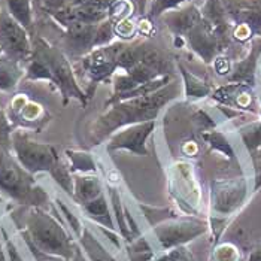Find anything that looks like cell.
I'll list each match as a JSON object with an SVG mask.
<instances>
[{"mask_svg":"<svg viewBox=\"0 0 261 261\" xmlns=\"http://www.w3.org/2000/svg\"><path fill=\"white\" fill-rule=\"evenodd\" d=\"M155 128V121H146L141 124L124 127L115 132L108 142V151L124 149L138 155H149L146 142Z\"/></svg>","mask_w":261,"mask_h":261,"instance_id":"obj_7","label":"cell"},{"mask_svg":"<svg viewBox=\"0 0 261 261\" xmlns=\"http://www.w3.org/2000/svg\"><path fill=\"white\" fill-rule=\"evenodd\" d=\"M248 261H261V248H257L255 251H252L251 255L248 257Z\"/></svg>","mask_w":261,"mask_h":261,"instance_id":"obj_28","label":"cell"},{"mask_svg":"<svg viewBox=\"0 0 261 261\" xmlns=\"http://www.w3.org/2000/svg\"><path fill=\"white\" fill-rule=\"evenodd\" d=\"M166 260H170V261H194V258L190 255V252L184 248V246H176L173 251H170L169 252V255H167V258Z\"/></svg>","mask_w":261,"mask_h":261,"instance_id":"obj_24","label":"cell"},{"mask_svg":"<svg viewBox=\"0 0 261 261\" xmlns=\"http://www.w3.org/2000/svg\"><path fill=\"white\" fill-rule=\"evenodd\" d=\"M3 251V248H2V239H0V252Z\"/></svg>","mask_w":261,"mask_h":261,"instance_id":"obj_32","label":"cell"},{"mask_svg":"<svg viewBox=\"0 0 261 261\" xmlns=\"http://www.w3.org/2000/svg\"><path fill=\"white\" fill-rule=\"evenodd\" d=\"M191 0H152L151 9H149V17L151 18H160L163 14L178 9L184 5H188Z\"/></svg>","mask_w":261,"mask_h":261,"instance_id":"obj_21","label":"cell"},{"mask_svg":"<svg viewBox=\"0 0 261 261\" xmlns=\"http://www.w3.org/2000/svg\"><path fill=\"white\" fill-rule=\"evenodd\" d=\"M243 139L246 142V145L249 146V149H255L257 146L261 145V125L252 133L249 135H243Z\"/></svg>","mask_w":261,"mask_h":261,"instance_id":"obj_25","label":"cell"},{"mask_svg":"<svg viewBox=\"0 0 261 261\" xmlns=\"http://www.w3.org/2000/svg\"><path fill=\"white\" fill-rule=\"evenodd\" d=\"M33 49L39 53L43 60L46 61L53 75V84L60 90L64 103H67L70 99H76L82 105H85L88 96L80 87L70 63L60 49L43 39L36 40V46Z\"/></svg>","mask_w":261,"mask_h":261,"instance_id":"obj_4","label":"cell"},{"mask_svg":"<svg viewBox=\"0 0 261 261\" xmlns=\"http://www.w3.org/2000/svg\"><path fill=\"white\" fill-rule=\"evenodd\" d=\"M84 207H85V211L90 214V217H93V218H96L99 222H103V224H106V225L111 227V221H109V207H108V203L105 200L103 194H100V196H99L97 199H94V200L85 203ZM111 228H112V227H111Z\"/></svg>","mask_w":261,"mask_h":261,"instance_id":"obj_18","label":"cell"},{"mask_svg":"<svg viewBox=\"0 0 261 261\" xmlns=\"http://www.w3.org/2000/svg\"><path fill=\"white\" fill-rule=\"evenodd\" d=\"M206 231V224L201 221L173 222L155 228V234L164 249L181 246L187 242L196 239Z\"/></svg>","mask_w":261,"mask_h":261,"instance_id":"obj_9","label":"cell"},{"mask_svg":"<svg viewBox=\"0 0 261 261\" xmlns=\"http://www.w3.org/2000/svg\"><path fill=\"white\" fill-rule=\"evenodd\" d=\"M0 48L5 56L20 63H29L33 56L29 30L12 18L6 9H2L0 14Z\"/></svg>","mask_w":261,"mask_h":261,"instance_id":"obj_6","label":"cell"},{"mask_svg":"<svg viewBox=\"0 0 261 261\" xmlns=\"http://www.w3.org/2000/svg\"><path fill=\"white\" fill-rule=\"evenodd\" d=\"M0 191L21 204L39 206L48 199L33 175L12 155V148L6 146H0Z\"/></svg>","mask_w":261,"mask_h":261,"instance_id":"obj_3","label":"cell"},{"mask_svg":"<svg viewBox=\"0 0 261 261\" xmlns=\"http://www.w3.org/2000/svg\"><path fill=\"white\" fill-rule=\"evenodd\" d=\"M12 152L21 166L32 175L39 172L51 173L60 163L53 146L35 142L22 130L12 133Z\"/></svg>","mask_w":261,"mask_h":261,"instance_id":"obj_5","label":"cell"},{"mask_svg":"<svg viewBox=\"0 0 261 261\" xmlns=\"http://www.w3.org/2000/svg\"><path fill=\"white\" fill-rule=\"evenodd\" d=\"M114 5V0H90L85 5H81L76 9L80 21L88 24H99L106 18H109L111 8Z\"/></svg>","mask_w":261,"mask_h":261,"instance_id":"obj_14","label":"cell"},{"mask_svg":"<svg viewBox=\"0 0 261 261\" xmlns=\"http://www.w3.org/2000/svg\"><path fill=\"white\" fill-rule=\"evenodd\" d=\"M40 2L49 12H54V11L64 8V3H66V0H40Z\"/></svg>","mask_w":261,"mask_h":261,"instance_id":"obj_27","label":"cell"},{"mask_svg":"<svg viewBox=\"0 0 261 261\" xmlns=\"http://www.w3.org/2000/svg\"><path fill=\"white\" fill-rule=\"evenodd\" d=\"M115 36V24L111 18H106L97 24L96 27V36H94V48H101L109 43Z\"/></svg>","mask_w":261,"mask_h":261,"instance_id":"obj_19","label":"cell"},{"mask_svg":"<svg viewBox=\"0 0 261 261\" xmlns=\"http://www.w3.org/2000/svg\"><path fill=\"white\" fill-rule=\"evenodd\" d=\"M160 18L175 36H187L203 20L197 6L190 3L163 14Z\"/></svg>","mask_w":261,"mask_h":261,"instance_id":"obj_11","label":"cell"},{"mask_svg":"<svg viewBox=\"0 0 261 261\" xmlns=\"http://www.w3.org/2000/svg\"><path fill=\"white\" fill-rule=\"evenodd\" d=\"M0 14H2V6H0Z\"/></svg>","mask_w":261,"mask_h":261,"instance_id":"obj_34","label":"cell"},{"mask_svg":"<svg viewBox=\"0 0 261 261\" xmlns=\"http://www.w3.org/2000/svg\"><path fill=\"white\" fill-rule=\"evenodd\" d=\"M0 261H9V260H8V255H6V254H5L3 251L0 252Z\"/></svg>","mask_w":261,"mask_h":261,"instance_id":"obj_30","label":"cell"},{"mask_svg":"<svg viewBox=\"0 0 261 261\" xmlns=\"http://www.w3.org/2000/svg\"><path fill=\"white\" fill-rule=\"evenodd\" d=\"M69 159H70V166L72 170H78L82 173H90V172H96V164L91 159L90 154L85 152H78V151H67Z\"/></svg>","mask_w":261,"mask_h":261,"instance_id":"obj_20","label":"cell"},{"mask_svg":"<svg viewBox=\"0 0 261 261\" xmlns=\"http://www.w3.org/2000/svg\"><path fill=\"white\" fill-rule=\"evenodd\" d=\"M12 127L5 114L0 111V146L12 148Z\"/></svg>","mask_w":261,"mask_h":261,"instance_id":"obj_22","label":"cell"},{"mask_svg":"<svg viewBox=\"0 0 261 261\" xmlns=\"http://www.w3.org/2000/svg\"><path fill=\"white\" fill-rule=\"evenodd\" d=\"M124 43H109L101 48H94L82 59L84 72L88 75L93 85L109 78L117 69V56Z\"/></svg>","mask_w":261,"mask_h":261,"instance_id":"obj_8","label":"cell"},{"mask_svg":"<svg viewBox=\"0 0 261 261\" xmlns=\"http://www.w3.org/2000/svg\"><path fill=\"white\" fill-rule=\"evenodd\" d=\"M6 11L12 18L20 22L27 30L33 25V6L32 0H5Z\"/></svg>","mask_w":261,"mask_h":261,"instance_id":"obj_16","label":"cell"},{"mask_svg":"<svg viewBox=\"0 0 261 261\" xmlns=\"http://www.w3.org/2000/svg\"><path fill=\"white\" fill-rule=\"evenodd\" d=\"M54 261H84L80 257H76V258H70V260H54Z\"/></svg>","mask_w":261,"mask_h":261,"instance_id":"obj_31","label":"cell"},{"mask_svg":"<svg viewBox=\"0 0 261 261\" xmlns=\"http://www.w3.org/2000/svg\"><path fill=\"white\" fill-rule=\"evenodd\" d=\"M0 201H2V197H0Z\"/></svg>","mask_w":261,"mask_h":261,"instance_id":"obj_35","label":"cell"},{"mask_svg":"<svg viewBox=\"0 0 261 261\" xmlns=\"http://www.w3.org/2000/svg\"><path fill=\"white\" fill-rule=\"evenodd\" d=\"M87 2H90V0H72V2H70V6L78 8V6H81V5H85Z\"/></svg>","mask_w":261,"mask_h":261,"instance_id":"obj_29","label":"cell"},{"mask_svg":"<svg viewBox=\"0 0 261 261\" xmlns=\"http://www.w3.org/2000/svg\"><path fill=\"white\" fill-rule=\"evenodd\" d=\"M188 43L191 49L204 61H212L218 53V38L214 29L201 20L188 35Z\"/></svg>","mask_w":261,"mask_h":261,"instance_id":"obj_12","label":"cell"},{"mask_svg":"<svg viewBox=\"0 0 261 261\" xmlns=\"http://www.w3.org/2000/svg\"><path fill=\"white\" fill-rule=\"evenodd\" d=\"M97 24L75 21L64 29V45L73 56H87L94 49Z\"/></svg>","mask_w":261,"mask_h":261,"instance_id":"obj_10","label":"cell"},{"mask_svg":"<svg viewBox=\"0 0 261 261\" xmlns=\"http://www.w3.org/2000/svg\"><path fill=\"white\" fill-rule=\"evenodd\" d=\"M24 238L38 261L70 260L75 257L73 243L64 227L38 207L27 215Z\"/></svg>","mask_w":261,"mask_h":261,"instance_id":"obj_2","label":"cell"},{"mask_svg":"<svg viewBox=\"0 0 261 261\" xmlns=\"http://www.w3.org/2000/svg\"><path fill=\"white\" fill-rule=\"evenodd\" d=\"M5 239H6L5 241V243H6V255H8L9 261H24L20 255V252L17 251V248L14 246V243L9 241L6 236H5Z\"/></svg>","mask_w":261,"mask_h":261,"instance_id":"obj_26","label":"cell"},{"mask_svg":"<svg viewBox=\"0 0 261 261\" xmlns=\"http://www.w3.org/2000/svg\"><path fill=\"white\" fill-rule=\"evenodd\" d=\"M178 69L181 72L182 80H184V87H185V96L190 99H201L206 97L211 93V88L206 82L199 80L196 75L190 73L182 64H178Z\"/></svg>","mask_w":261,"mask_h":261,"instance_id":"obj_17","label":"cell"},{"mask_svg":"<svg viewBox=\"0 0 261 261\" xmlns=\"http://www.w3.org/2000/svg\"><path fill=\"white\" fill-rule=\"evenodd\" d=\"M0 56H3V51H2V48H0Z\"/></svg>","mask_w":261,"mask_h":261,"instance_id":"obj_33","label":"cell"},{"mask_svg":"<svg viewBox=\"0 0 261 261\" xmlns=\"http://www.w3.org/2000/svg\"><path fill=\"white\" fill-rule=\"evenodd\" d=\"M25 76L22 63L12 60L8 56H0V91H12Z\"/></svg>","mask_w":261,"mask_h":261,"instance_id":"obj_13","label":"cell"},{"mask_svg":"<svg viewBox=\"0 0 261 261\" xmlns=\"http://www.w3.org/2000/svg\"><path fill=\"white\" fill-rule=\"evenodd\" d=\"M73 193H75V197L84 204L97 199L101 194V185L99 178L88 176V175L76 176L73 179Z\"/></svg>","mask_w":261,"mask_h":261,"instance_id":"obj_15","label":"cell"},{"mask_svg":"<svg viewBox=\"0 0 261 261\" xmlns=\"http://www.w3.org/2000/svg\"><path fill=\"white\" fill-rule=\"evenodd\" d=\"M178 93L179 85L169 84L148 96L125 99L111 105V108L105 114H101L94 122L91 128V141L99 143L124 127L146 121H155L161 109L169 101L173 100L178 96Z\"/></svg>","mask_w":261,"mask_h":261,"instance_id":"obj_1","label":"cell"},{"mask_svg":"<svg viewBox=\"0 0 261 261\" xmlns=\"http://www.w3.org/2000/svg\"><path fill=\"white\" fill-rule=\"evenodd\" d=\"M204 139L209 142L214 148L218 146V149H221L222 152H225V154H228V155H233L228 142L225 141V138H224L222 135H220V133H209V135H204Z\"/></svg>","mask_w":261,"mask_h":261,"instance_id":"obj_23","label":"cell"}]
</instances>
